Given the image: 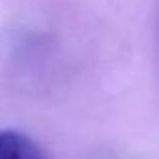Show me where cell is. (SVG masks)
I'll use <instances>...</instances> for the list:
<instances>
[{"label": "cell", "mask_w": 159, "mask_h": 159, "mask_svg": "<svg viewBox=\"0 0 159 159\" xmlns=\"http://www.w3.org/2000/svg\"><path fill=\"white\" fill-rule=\"evenodd\" d=\"M0 159H48L32 139L16 131L0 133Z\"/></svg>", "instance_id": "6da1fadb"}]
</instances>
